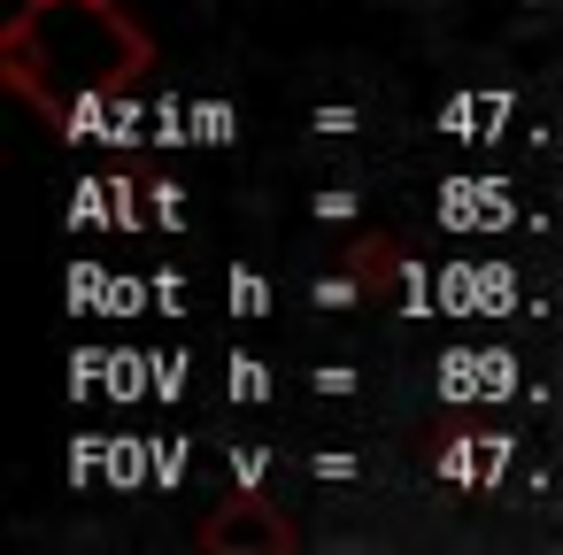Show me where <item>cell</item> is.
<instances>
[{"label": "cell", "mask_w": 563, "mask_h": 555, "mask_svg": "<svg viewBox=\"0 0 563 555\" xmlns=\"http://www.w3.org/2000/svg\"><path fill=\"white\" fill-rule=\"evenodd\" d=\"M0 70L47 124H78L155 70V40L124 0H16Z\"/></svg>", "instance_id": "6da1fadb"}, {"label": "cell", "mask_w": 563, "mask_h": 555, "mask_svg": "<svg viewBox=\"0 0 563 555\" xmlns=\"http://www.w3.org/2000/svg\"><path fill=\"white\" fill-rule=\"evenodd\" d=\"M201 547H294V524H286V517H271L263 501H247V509H224V517H209Z\"/></svg>", "instance_id": "7a4b0ae2"}]
</instances>
